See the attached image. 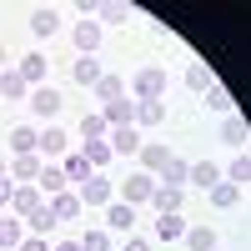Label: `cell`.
Returning a JSON list of instances; mask_svg holds the SVG:
<instances>
[{"label": "cell", "instance_id": "cell-1", "mask_svg": "<svg viewBox=\"0 0 251 251\" xmlns=\"http://www.w3.org/2000/svg\"><path fill=\"white\" fill-rule=\"evenodd\" d=\"M131 100H161V91H166V71L161 66H141L136 75H131Z\"/></svg>", "mask_w": 251, "mask_h": 251}, {"label": "cell", "instance_id": "cell-2", "mask_svg": "<svg viewBox=\"0 0 251 251\" xmlns=\"http://www.w3.org/2000/svg\"><path fill=\"white\" fill-rule=\"evenodd\" d=\"M75 196H80V206H111V201H116V181L96 171L91 181H80V186H75Z\"/></svg>", "mask_w": 251, "mask_h": 251}, {"label": "cell", "instance_id": "cell-3", "mask_svg": "<svg viewBox=\"0 0 251 251\" xmlns=\"http://www.w3.org/2000/svg\"><path fill=\"white\" fill-rule=\"evenodd\" d=\"M100 40H106V30H100L91 15H80V20H75V30H71V46H75V55H96V50H100Z\"/></svg>", "mask_w": 251, "mask_h": 251}, {"label": "cell", "instance_id": "cell-4", "mask_svg": "<svg viewBox=\"0 0 251 251\" xmlns=\"http://www.w3.org/2000/svg\"><path fill=\"white\" fill-rule=\"evenodd\" d=\"M151 191H156V176L131 171V176H126V186H121V201H126V206H146V201H151Z\"/></svg>", "mask_w": 251, "mask_h": 251}, {"label": "cell", "instance_id": "cell-5", "mask_svg": "<svg viewBox=\"0 0 251 251\" xmlns=\"http://www.w3.org/2000/svg\"><path fill=\"white\" fill-rule=\"evenodd\" d=\"M25 100H30V111H35L40 121H55V116H60V106H66V96H60V91H50V86H35Z\"/></svg>", "mask_w": 251, "mask_h": 251}, {"label": "cell", "instance_id": "cell-6", "mask_svg": "<svg viewBox=\"0 0 251 251\" xmlns=\"http://www.w3.org/2000/svg\"><path fill=\"white\" fill-rule=\"evenodd\" d=\"M221 181V166L216 161H191V166H186V186H191V191H211V186Z\"/></svg>", "mask_w": 251, "mask_h": 251}, {"label": "cell", "instance_id": "cell-7", "mask_svg": "<svg viewBox=\"0 0 251 251\" xmlns=\"http://www.w3.org/2000/svg\"><path fill=\"white\" fill-rule=\"evenodd\" d=\"M106 146H111V156H136L146 141H141L136 126H116V131H106Z\"/></svg>", "mask_w": 251, "mask_h": 251}, {"label": "cell", "instance_id": "cell-8", "mask_svg": "<svg viewBox=\"0 0 251 251\" xmlns=\"http://www.w3.org/2000/svg\"><path fill=\"white\" fill-rule=\"evenodd\" d=\"M40 166H46V161H40V151H30V156H15V161L5 166V176H10L15 186H35V176H40Z\"/></svg>", "mask_w": 251, "mask_h": 251}, {"label": "cell", "instance_id": "cell-9", "mask_svg": "<svg viewBox=\"0 0 251 251\" xmlns=\"http://www.w3.org/2000/svg\"><path fill=\"white\" fill-rule=\"evenodd\" d=\"M100 75H106V71H100V60H96V55H75V60H71V80H75L80 91H96V80H100Z\"/></svg>", "mask_w": 251, "mask_h": 251}, {"label": "cell", "instance_id": "cell-10", "mask_svg": "<svg viewBox=\"0 0 251 251\" xmlns=\"http://www.w3.org/2000/svg\"><path fill=\"white\" fill-rule=\"evenodd\" d=\"M60 171H66V181H71V191H75L80 181H91V176H96V166H91L86 156H80V151H66V156H60Z\"/></svg>", "mask_w": 251, "mask_h": 251}, {"label": "cell", "instance_id": "cell-11", "mask_svg": "<svg viewBox=\"0 0 251 251\" xmlns=\"http://www.w3.org/2000/svg\"><path fill=\"white\" fill-rule=\"evenodd\" d=\"M131 226H136V206L111 201V206H106V231H111V236H126Z\"/></svg>", "mask_w": 251, "mask_h": 251}, {"label": "cell", "instance_id": "cell-12", "mask_svg": "<svg viewBox=\"0 0 251 251\" xmlns=\"http://www.w3.org/2000/svg\"><path fill=\"white\" fill-rule=\"evenodd\" d=\"M100 121H106L111 131H116V126H136V100L121 96V100H111V106H100Z\"/></svg>", "mask_w": 251, "mask_h": 251}, {"label": "cell", "instance_id": "cell-13", "mask_svg": "<svg viewBox=\"0 0 251 251\" xmlns=\"http://www.w3.org/2000/svg\"><path fill=\"white\" fill-rule=\"evenodd\" d=\"M15 71H20V80H25V86L35 91V86H46V71H50V60H46V55H40V50H30V55H25V60H20V66H15Z\"/></svg>", "mask_w": 251, "mask_h": 251}, {"label": "cell", "instance_id": "cell-14", "mask_svg": "<svg viewBox=\"0 0 251 251\" xmlns=\"http://www.w3.org/2000/svg\"><path fill=\"white\" fill-rule=\"evenodd\" d=\"M96 25H100V30H121V25H131V5H121V0H111V5H96Z\"/></svg>", "mask_w": 251, "mask_h": 251}, {"label": "cell", "instance_id": "cell-15", "mask_svg": "<svg viewBox=\"0 0 251 251\" xmlns=\"http://www.w3.org/2000/svg\"><path fill=\"white\" fill-rule=\"evenodd\" d=\"M25 25H30V35H35V40H50V35L60 30V10H46V5H40V10H30Z\"/></svg>", "mask_w": 251, "mask_h": 251}, {"label": "cell", "instance_id": "cell-16", "mask_svg": "<svg viewBox=\"0 0 251 251\" xmlns=\"http://www.w3.org/2000/svg\"><path fill=\"white\" fill-rule=\"evenodd\" d=\"M35 191H40V196H60V191H71V181H66V171H60V166H40Z\"/></svg>", "mask_w": 251, "mask_h": 251}, {"label": "cell", "instance_id": "cell-17", "mask_svg": "<svg viewBox=\"0 0 251 251\" xmlns=\"http://www.w3.org/2000/svg\"><path fill=\"white\" fill-rule=\"evenodd\" d=\"M216 86V75H211V66H201V60H191V66H186V91H191L196 100L206 96V91H211Z\"/></svg>", "mask_w": 251, "mask_h": 251}, {"label": "cell", "instance_id": "cell-18", "mask_svg": "<svg viewBox=\"0 0 251 251\" xmlns=\"http://www.w3.org/2000/svg\"><path fill=\"white\" fill-rule=\"evenodd\" d=\"M166 121V100H136V131H156Z\"/></svg>", "mask_w": 251, "mask_h": 251}, {"label": "cell", "instance_id": "cell-19", "mask_svg": "<svg viewBox=\"0 0 251 251\" xmlns=\"http://www.w3.org/2000/svg\"><path fill=\"white\" fill-rule=\"evenodd\" d=\"M55 226H60V221H55V211H50V201H40L35 211L25 216V231H30V236H50Z\"/></svg>", "mask_w": 251, "mask_h": 251}, {"label": "cell", "instance_id": "cell-20", "mask_svg": "<svg viewBox=\"0 0 251 251\" xmlns=\"http://www.w3.org/2000/svg\"><path fill=\"white\" fill-rule=\"evenodd\" d=\"M226 146H231V151H246V121L231 111V116H221V131H216Z\"/></svg>", "mask_w": 251, "mask_h": 251}, {"label": "cell", "instance_id": "cell-21", "mask_svg": "<svg viewBox=\"0 0 251 251\" xmlns=\"http://www.w3.org/2000/svg\"><path fill=\"white\" fill-rule=\"evenodd\" d=\"M186 166H191V161H186V156H176V151H171V161H166L161 171H156V176H161L156 186H176V191H186Z\"/></svg>", "mask_w": 251, "mask_h": 251}, {"label": "cell", "instance_id": "cell-22", "mask_svg": "<svg viewBox=\"0 0 251 251\" xmlns=\"http://www.w3.org/2000/svg\"><path fill=\"white\" fill-rule=\"evenodd\" d=\"M156 236L161 241H181L186 236V216L181 211H156Z\"/></svg>", "mask_w": 251, "mask_h": 251}, {"label": "cell", "instance_id": "cell-23", "mask_svg": "<svg viewBox=\"0 0 251 251\" xmlns=\"http://www.w3.org/2000/svg\"><path fill=\"white\" fill-rule=\"evenodd\" d=\"M40 201H46V196H40L35 186H15V196H10V216H20V221H25Z\"/></svg>", "mask_w": 251, "mask_h": 251}, {"label": "cell", "instance_id": "cell-24", "mask_svg": "<svg viewBox=\"0 0 251 251\" xmlns=\"http://www.w3.org/2000/svg\"><path fill=\"white\" fill-rule=\"evenodd\" d=\"M20 241H25V221H20V216H0V251H15Z\"/></svg>", "mask_w": 251, "mask_h": 251}, {"label": "cell", "instance_id": "cell-25", "mask_svg": "<svg viewBox=\"0 0 251 251\" xmlns=\"http://www.w3.org/2000/svg\"><path fill=\"white\" fill-rule=\"evenodd\" d=\"M10 151H15V156L40 151V131H30V126H10Z\"/></svg>", "mask_w": 251, "mask_h": 251}, {"label": "cell", "instance_id": "cell-26", "mask_svg": "<svg viewBox=\"0 0 251 251\" xmlns=\"http://www.w3.org/2000/svg\"><path fill=\"white\" fill-rule=\"evenodd\" d=\"M186 251H211V246H221V236L211 231V226H186Z\"/></svg>", "mask_w": 251, "mask_h": 251}, {"label": "cell", "instance_id": "cell-27", "mask_svg": "<svg viewBox=\"0 0 251 251\" xmlns=\"http://www.w3.org/2000/svg\"><path fill=\"white\" fill-rule=\"evenodd\" d=\"M66 151H71V136L46 126V131H40V156H66Z\"/></svg>", "mask_w": 251, "mask_h": 251}, {"label": "cell", "instance_id": "cell-28", "mask_svg": "<svg viewBox=\"0 0 251 251\" xmlns=\"http://www.w3.org/2000/svg\"><path fill=\"white\" fill-rule=\"evenodd\" d=\"M136 156H141V166H146V176H156V171H161V166H166V161H171V151H166V146H161V141H151V146H141V151H136Z\"/></svg>", "mask_w": 251, "mask_h": 251}, {"label": "cell", "instance_id": "cell-29", "mask_svg": "<svg viewBox=\"0 0 251 251\" xmlns=\"http://www.w3.org/2000/svg\"><path fill=\"white\" fill-rule=\"evenodd\" d=\"M151 206H156V211H181V206H186V191H176V186H156V191H151Z\"/></svg>", "mask_w": 251, "mask_h": 251}, {"label": "cell", "instance_id": "cell-30", "mask_svg": "<svg viewBox=\"0 0 251 251\" xmlns=\"http://www.w3.org/2000/svg\"><path fill=\"white\" fill-rule=\"evenodd\" d=\"M50 211H55V221H75V216H80V196H75V191L50 196Z\"/></svg>", "mask_w": 251, "mask_h": 251}, {"label": "cell", "instance_id": "cell-31", "mask_svg": "<svg viewBox=\"0 0 251 251\" xmlns=\"http://www.w3.org/2000/svg\"><path fill=\"white\" fill-rule=\"evenodd\" d=\"M80 251H116V236L106 226H91V231H80Z\"/></svg>", "mask_w": 251, "mask_h": 251}, {"label": "cell", "instance_id": "cell-32", "mask_svg": "<svg viewBox=\"0 0 251 251\" xmlns=\"http://www.w3.org/2000/svg\"><path fill=\"white\" fill-rule=\"evenodd\" d=\"M226 181H231L236 191H246V181H251V156H246V151L231 156V166H226Z\"/></svg>", "mask_w": 251, "mask_h": 251}, {"label": "cell", "instance_id": "cell-33", "mask_svg": "<svg viewBox=\"0 0 251 251\" xmlns=\"http://www.w3.org/2000/svg\"><path fill=\"white\" fill-rule=\"evenodd\" d=\"M20 96H30V86L20 80V71H0V100H20Z\"/></svg>", "mask_w": 251, "mask_h": 251}, {"label": "cell", "instance_id": "cell-34", "mask_svg": "<svg viewBox=\"0 0 251 251\" xmlns=\"http://www.w3.org/2000/svg\"><path fill=\"white\" fill-rule=\"evenodd\" d=\"M75 131H80V141H106V131H111V126L100 121V111H91V116H80V126H75Z\"/></svg>", "mask_w": 251, "mask_h": 251}, {"label": "cell", "instance_id": "cell-35", "mask_svg": "<svg viewBox=\"0 0 251 251\" xmlns=\"http://www.w3.org/2000/svg\"><path fill=\"white\" fill-rule=\"evenodd\" d=\"M80 156H86V161L96 166V171H100V166H111V161H116L106 141H80Z\"/></svg>", "mask_w": 251, "mask_h": 251}, {"label": "cell", "instance_id": "cell-36", "mask_svg": "<svg viewBox=\"0 0 251 251\" xmlns=\"http://www.w3.org/2000/svg\"><path fill=\"white\" fill-rule=\"evenodd\" d=\"M201 100H206V106H211L216 116H231V111H236V100H231V91H221V86H211V91H206Z\"/></svg>", "mask_w": 251, "mask_h": 251}, {"label": "cell", "instance_id": "cell-37", "mask_svg": "<svg viewBox=\"0 0 251 251\" xmlns=\"http://www.w3.org/2000/svg\"><path fill=\"white\" fill-rule=\"evenodd\" d=\"M96 96L111 106V100H121V96H126V80H121V75H100V80H96Z\"/></svg>", "mask_w": 251, "mask_h": 251}, {"label": "cell", "instance_id": "cell-38", "mask_svg": "<svg viewBox=\"0 0 251 251\" xmlns=\"http://www.w3.org/2000/svg\"><path fill=\"white\" fill-rule=\"evenodd\" d=\"M206 196H211V206H221V211H226V206H236V201H241V191H236L231 181H216V186H211Z\"/></svg>", "mask_w": 251, "mask_h": 251}, {"label": "cell", "instance_id": "cell-39", "mask_svg": "<svg viewBox=\"0 0 251 251\" xmlns=\"http://www.w3.org/2000/svg\"><path fill=\"white\" fill-rule=\"evenodd\" d=\"M10 196H15V181L0 176V211H10Z\"/></svg>", "mask_w": 251, "mask_h": 251}, {"label": "cell", "instance_id": "cell-40", "mask_svg": "<svg viewBox=\"0 0 251 251\" xmlns=\"http://www.w3.org/2000/svg\"><path fill=\"white\" fill-rule=\"evenodd\" d=\"M15 251H50V241H46V236H25Z\"/></svg>", "mask_w": 251, "mask_h": 251}, {"label": "cell", "instance_id": "cell-41", "mask_svg": "<svg viewBox=\"0 0 251 251\" xmlns=\"http://www.w3.org/2000/svg\"><path fill=\"white\" fill-rule=\"evenodd\" d=\"M121 251H151V241H141V236H126V246Z\"/></svg>", "mask_w": 251, "mask_h": 251}, {"label": "cell", "instance_id": "cell-42", "mask_svg": "<svg viewBox=\"0 0 251 251\" xmlns=\"http://www.w3.org/2000/svg\"><path fill=\"white\" fill-rule=\"evenodd\" d=\"M50 251H80V241H60V246H50Z\"/></svg>", "mask_w": 251, "mask_h": 251}, {"label": "cell", "instance_id": "cell-43", "mask_svg": "<svg viewBox=\"0 0 251 251\" xmlns=\"http://www.w3.org/2000/svg\"><path fill=\"white\" fill-rule=\"evenodd\" d=\"M0 71H5V50H0Z\"/></svg>", "mask_w": 251, "mask_h": 251}, {"label": "cell", "instance_id": "cell-44", "mask_svg": "<svg viewBox=\"0 0 251 251\" xmlns=\"http://www.w3.org/2000/svg\"><path fill=\"white\" fill-rule=\"evenodd\" d=\"M0 176H5V161H0Z\"/></svg>", "mask_w": 251, "mask_h": 251}, {"label": "cell", "instance_id": "cell-45", "mask_svg": "<svg viewBox=\"0 0 251 251\" xmlns=\"http://www.w3.org/2000/svg\"><path fill=\"white\" fill-rule=\"evenodd\" d=\"M211 251H221V246H211Z\"/></svg>", "mask_w": 251, "mask_h": 251}, {"label": "cell", "instance_id": "cell-46", "mask_svg": "<svg viewBox=\"0 0 251 251\" xmlns=\"http://www.w3.org/2000/svg\"><path fill=\"white\" fill-rule=\"evenodd\" d=\"M0 216H5V211H0Z\"/></svg>", "mask_w": 251, "mask_h": 251}]
</instances>
